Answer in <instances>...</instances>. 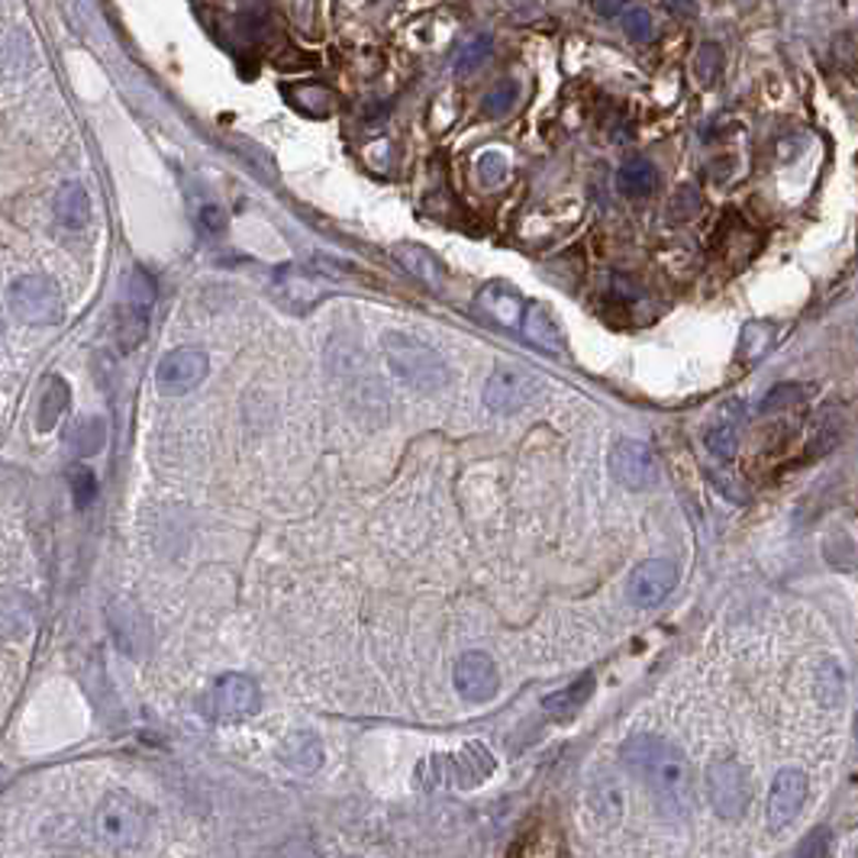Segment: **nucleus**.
Instances as JSON below:
<instances>
[{
  "mask_svg": "<svg viewBox=\"0 0 858 858\" xmlns=\"http://www.w3.org/2000/svg\"><path fill=\"white\" fill-rule=\"evenodd\" d=\"M623 765L642 781L649 798L668 816H688L694 807V778L684 752L656 733H636L623 743Z\"/></svg>",
  "mask_w": 858,
  "mask_h": 858,
  "instance_id": "1",
  "label": "nucleus"
},
{
  "mask_svg": "<svg viewBox=\"0 0 858 858\" xmlns=\"http://www.w3.org/2000/svg\"><path fill=\"white\" fill-rule=\"evenodd\" d=\"M97 839L110 849V853H133L140 849L148 836L152 826V813L143 801H136L127 791H110L103 794V801L97 804Z\"/></svg>",
  "mask_w": 858,
  "mask_h": 858,
  "instance_id": "2",
  "label": "nucleus"
},
{
  "mask_svg": "<svg viewBox=\"0 0 858 858\" xmlns=\"http://www.w3.org/2000/svg\"><path fill=\"white\" fill-rule=\"evenodd\" d=\"M382 345L391 372L407 387L432 394V391H439L442 384L449 382L446 362L439 359L436 349H429L427 342H420V339H414V336L407 333H384Z\"/></svg>",
  "mask_w": 858,
  "mask_h": 858,
  "instance_id": "3",
  "label": "nucleus"
},
{
  "mask_svg": "<svg viewBox=\"0 0 858 858\" xmlns=\"http://www.w3.org/2000/svg\"><path fill=\"white\" fill-rule=\"evenodd\" d=\"M494 771V756L481 746L469 743L462 752L452 756H432L420 765V781L424 788H477L484 778H491Z\"/></svg>",
  "mask_w": 858,
  "mask_h": 858,
  "instance_id": "4",
  "label": "nucleus"
},
{
  "mask_svg": "<svg viewBox=\"0 0 858 858\" xmlns=\"http://www.w3.org/2000/svg\"><path fill=\"white\" fill-rule=\"evenodd\" d=\"M7 307L13 320L30 323V327H52L62 323L65 317V300L58 294L55 282L46 275H23L7 290Z\"/></svg>",
  "mask_w": 858,
  "mask_h": 858,
  "instance_id": "5",
  "label": "nucleus"
},
{
  "mask_svg": "<svg viewBox=\"0 0 858 858\" xmlns=\"http://www.w3.org/2000/svg\"><path fill=\"white\" fill-rule=\"evenodd\" d=\"M707 798L716 816L743 820L752 804V781L749 771L736 759H716L707 765Z\"/></svg>",
  "mask_w": 858,
  "mask_h": 858,
  "instance_id": "6",
  "label": "nucleus"
},
{
  "mask_svg": "<svg viewBox=\"0 0 858 858\" xmlns=\"http://www.w3.org/2000/svg\"><path fill=\"white\" fill-rule=\"evenodd\" d=\"M542 391V378L532 375L524 365H501L484 384V404L494 414H517L520 407L532 404Z\"/></svg>",
  "mask_w": 858,
  "mask_h": 858,
  "instance_id": "7",
  "label": "nucleus"
},
{
  "mask_svg": "<svg viewBox=\"0 0 858 858\" xmlns=\"http://www.w3.org/2000/svg\"><path fill=\"white\" fill-rule=\"evenodd\" d=\"M152 307H155V282L145 268H133L130 282H127V300L120 310V345L130 352L136 349L148 333V320H152Z\"/></svg>",
  "mask_w": 858,
  "mask_h": 858,
  "instance_id": "8",
  "label": "nucleus"
},
{
  "mask_svg": "<svg viewBox=\"0 0 858 858\" xmlns=\"http://www.w3.org/2000/svg\"><path fill=\"white\" fill-rule=\"evenodd\" d=\"M262 707V691L249 674H220L213 691H210V714L223 723H237V719H249L258 714Z\"/></svg>",
  "mask_w": 858,
  "mask_h": 858,
  "instance_id": "9",
  "label": "nucleus"
},
{
  "mask_svg": "<svg viewBox=\"0 0 858 858\" xmlns=\"http://www.w3.org/2000/svg\"><path fill=\"white\" fill-rule=\"evenodd\" d=\"M610 475L629 491H649L659 481V459L639 439H620L610 449Z\"/></svg>",
  "mask_w": 858,
  "mask_h": 858,
  "instance_id": "10",
  "label": "nucleus"
},
{
  "mask_svg": "<svg viewBox=\"0 0 858 858\" xmlns=\"http://www.w3.org/2000/svg\"><path fill=\"white\" fill-rule=\"evenodd\" d=\"M804 801H807V774L798 771V768H781L771 781V791H768V804H765V820L768 826L778 833L784 826H791L801 811H804Z\"/></svg>",
  "mask_w": 858,
  "mask_h": 858,
  "instance_id": "11",
  "label": "nucleus"
},
{
  "mask_svg": "<svg viewBox=\"0 0 858 858\" xmlns=\"http://www.w3.org/2000/svg\"><path fill=\"white\" fill-rule=\"evenodd\" d=\"M678 584V569L674 562L668 559H649L642 565H636L629 581H626V597L632 607L639 610H649V607H659L666 601L668 594L674 591Z\"/></svg>",
  "mask_w": 858,
  "mask_h": 858,
  "instance_id": "12",
  "label": "nucleus"
},
{
  "mask_svg": "<svg viewBox=\"0 0 858 858\" xmlns=\"http://www.w3.org/2000/svg\"><path fill=\"white\" fill-rule=\"evenodd\" d=\"M207 369H210V359L204 349H175L158 362L155 382L165 394L182 397V394H191L194 387L207 378Z\"/></svg>",
  "mask_w": 858,
  "mask_h": 858,
  "instance_id": "13",
  "label": "nucleus"
},
{
  "mask_svg": "<svg viewBox=\"0 0 858 858\" xmlns=\"http://www.w3.org/2000/svg\"><path fill=\"white\" fill-rule=\"evenodd\" d=\"M40 623V604L30 591L23 587H0V639L3 642H20L33 636Z\"/></svg>",
  "mask_w": 858,
  "mask_h": 858,
  "instance_id": "14",
  "label": "nucleus"
},
{
  "mask_svg": "<svg viewBox=\"0 0 858 858\" xmlns=\"http://www.w3.org/2000/svg\"><path fill=\"white\" fill-rule=\"evenodd\" d=\"M455 691L472 701V704H484L497 694L501 678H497V666L487 652H465L455 662Z\"/></svg>",
  "mask_w": 858,
  "mask_h": 858,
  "instance_id": "15",
  "label": "nucleus"
},
{
  "mask_svg": "<svg viewBox=\"0 0 858 858\" xmlns=\"http://www.w3.org/2000/svg\"><path fill=\"white\" fill-rule=\"evenodd\" d=\"M110 626H113V636H117L120 649L140 659L145 652V646H148V623H145L143 614L130 601H117L110 607Z\"/></svg>",
  "mask_w": 858,
  "mask_h": 858,
  "instance_id": "16",
  "label": "nucleus"
},
{
  "mask_svg": "<svg viewBox=\"0 0 858 858\" xmlns=\"http://www.w3.org/2000/svg\"><path fill=\"white\" fill-rule=\"evenodd\" d=\"M524 336L542 352H562L565 349V333H562V323L556 320V314L546 307V304H529L524 310Z\"/></svg>",
  "mask_w": 858,
  "mask_h": 858,
  "instance_id": "17",
  "label": "nucleus"
},
{
  "mask_svg": "<svg viewBox=\"0 0 858 858\" xmlns=\"http://www.w3.org/2000/svg\"><path fill=\"white\" fill-rule=\"evenodd\" d=\"M739 429H743V404L729 400L719 414L714 417V424L704 429V442L714 452L716 459H733L736 446H739Z\"/></svg>",
  "mask_w": 858,
  "mask_h": 858,
  "instance_id": "18",
  "label": "nucleus"
},
{
  "mask_svg": "<svg viewBox=\"0 0 858 858\" xmlns=\"http://www.w3.org/2000/svg\"><path fill=\"white\" fill-rule=\"evenodd\" d=\"M477 307L501 327H520L524 323V297L507 285H487L477 294Z\"/></svg>",
  "mask_w": 858,
  "mask_h": 858,
  "instance_id": "19",
  "label": "nucleus"
},
{
  "mask_svg": "<svg viewBox=\"0 0 858 858\" xmlns=\"http://www.w3.org/2000/svg\"><path fill=\"white\" fill-rule=\"evenodd\" d=\"M278 756H282V762H285L290 771H297V774H314V771L323 765V743H320L317 733L297 729V733H290L285 743H282Z\"/></svg>",
  "mask_w": 858,
  "mask_h": 858,
  "instance_id": "20",
  "label": "nucleus"
},
{
  "mask_svg": "<svg viewBox=\"0 0 858 858\" xmlns=\"http://www.w3.org/2000/svg\"><path fill=\"white\" fill-rule=\"evenodd\" d=\"M394 258L400 262V268H407L414 278H420L427 287H439L446 285V272H442V265H439V258L424 249V245H417V242H400V245H394Z\"/></svg>",
  "mask_w": 858,
  "mask_h": 858,
  "instance_id": "21",
  "label": "nucleus"
},
{
  "mask_svg": "<svg viewBox=\"0 0 858 858\" xmlns=\"http://www.w3.org/2000/svg\"><path fill=\"white\" fill-rule=\"evenodd\" d=\"M55 217L65 230H85L91 223V197L85 185L65 182L55 194Z\"/></svg>",
  "mask_w": 858,
  "mask_h": 858,
  "instance_id": "22",
  "label": "nucleus"
},
{
  "mask_svg": "<svg viewBox=\"0 0 858 858\" xmlns=\"http://www.w3.org/2000/svg\"><path fill=\"white\" fill-rule=\"evenodd\" d=\"M591 694H594V674H584V678H578L569 688L549 694V697L542 701V711H546V716H552V719H572V716L587 704Z\"/></svg>",
  "mask_w": 858,
  "mask_h": 858,
  "instance_id": "23",
  "label": "nucleus"
},
{
  "mask_svg": "<svg viewBox=\"0 0 858 858\" xmlns=\"http://www.w3.org/2000/svg\"><path fill=\"white\" fill-rule=\"evenodd\" d=\"M656 185H659V172H656V165L646 162V158L626 162L620 168V175H617V188H620L626 197H646V194L656 191Z\"/></svg>",
  "mask_w": 858,
  "mask_h": 858,
  "instance_id": "24",
  "label": "nucleus"
},
{
  "mask_svg": "<svg viewBox=\"0 0 858 858\" xmlns=\"http://www.w3.org/2000/svg\"><path fill=\"white\" fill-rule=\"evenodd\" d=\"M774 339H778V327H774V323H768V320H749V323L743 327V336H739V359H743V362H759V359H765V355L771 352Z\"/></svg>",
  "mask_w": 858,
  "mask_h": 858,
  "instance_id": "25",
  "label": "nucleus"
},
{
  "mask_svg": "<svg viewBox=\"0 0 858 858\" xmlns=\"http://www.w3.org/2000/svg\"><path fill=\"white\" fill-rule=\"evenodd\" d=\"M68 410V384L62 378H48L46 394L40 400V414H36V427L40 432H48V429L58 427L62 414Z\"/></svg>",
  "mask_w": 858,
  "mask_h": 858,
  "instance_id": "26",
  "label": "nucleus"
},
{
  "mask_svg": "<svg viewBox=\"0 0 858 858\" xmlns=\"http://www.w3.org/2000/svg\"><path fill=\"white\" fill-rule=\"evenodd\" d=\"M72 446H75V452H81V455H95L103 449V442H107V424L100 420V417H81L75 427H72Z\"/></svg>",
  "mask_w": 858,
  "mask_h": 858,
  "instance_id": "27",
  "label": "nucleus"
},
{
  "mask_svg": "<svg viewBox=\"0 0 858 858\" xmlns=\"http://www.w3.org/2000/svg\"><path fill=\"white\" fill-rule=\"evenodd\" d=\"M507 172H510V162H507L504 152L487 148V152L477 155V178H481V185L494 188V185H501L507 178Z\"/></svg>",
  "mask_w": 858,
  "mask_h": 858,
  "instance_id": "28",
  "label": "nucleus"
},
{
  "mask_svg": "<svg viewBox=\"0 0 858 858\" xmlns=\"http://www.w3.org/2000/svg\"><path fill=\"white\" fill-rule=\"evenodd\" d=\"M723 48L716 46V43H704L701 46V55H697V78H701V85L704 88H714L716 81H719V75H723Z\"/></svg>",
  "mask_w": 858,
  "mask_h": 858,
  "instance_id": "29",
  "label": "nucleus"
},
{
  "mask_svg": "<svg viewBox=\"0 0 858 858\" xmlns=\"http://www.w3.org/2000/svg\"><path fill=\"white\" fill-rule=\"evenodd\" d=\"M491 46H494L491 36H475L469 46L459 52V58H455V72H459V75H472V72H477V68L487 62Z\"/></svg>",
  "mask_w": 858,
  "mask_h": 858,
  "instance_id": "30",
  "label": "nucleus"
},
{
  "mask_svg": "<svg viewBox=\"0 0 858 858\" xmlns=\"http://www.w3.org/2000/svg\"><path fill=\"white\" fill-rule=\"evenodd\" d=\"M514 103H517V85L514 81H501L494 91H487L481 110H484V117H504V113L514 110Z\"/></svg>",
  "mask_w": 858,
  "mask_h": 858,
  "instance_id": "31",
  "label": "nucleus"
},
{
  "mask_svg": "<svg viewBox=\"0 0 858 858\" xmlns=\"http://www.w3.org/2000/svg\"><path fill=\"white\" fill-rule=\"evenodd\" d=\"M68 484H72V497H75L78 507H88V504L97 497V477L95 472L85 469V465L68 469Z\"/></svg>",
  "mask_w": 858,
  "mask_h": 858,
  "instance_id": "32",
  "label": "nucleus"
},
{
  "mask_svg": "<svg viewBox=\"0 0 858 858\" xmlns=\"http://www.w3.org/2000/svg\"><path fill=\"white\" fill-rule=\"evenodd\" d=\"M623 30H626V36H629L632 43H649V40L656 36V23H652L649 10H642V7L626 10V16H623Z\"/></svg>",
  "mask_w": 858,
  "mask_h": 858,
  "instance_id": "33",
  "label": "nucleus"
},
{
  "mask_svg": "<svg viewBox=\"0 0 858 858\" xmlns=\"http://www.w3.org/2000/svg\"><path fill=\"white\" fill-rule=\"evenodd\" d=\"M807 394V387L804 384H781V387H771L768 394H765L762 400V414H771V410H781V407H791V404H798L801 397Z\"/></svg>",
  "mask_w": 858,
  "mask_h": 858,
  "instance_id": "34",
  "label": "nucleus"
},
{
  "mask_svg": "<svg viewBox=\"0 0 858 858\" xmlns=\"http://www.w3.org/2000/svg\"><path fill=\"white\" fill-rule=\"evenodd\" d=\"M197 227L204 230V233H210V237H220L223 230H227V213H223V207L217 204V200H204V204H197Z\"/></svg>",
  "mask_w": 858,
  "mask_h": 858,
  "instance_id": "35",
  "label": "nucleus"
},
{
  "mask_svg": "<svg viewBox=\"0 0 858 858\" xmlns=\"http://www.w3.org/2000/svg\"><path fill=\"white\" fill-rule=\"evenodd\" d=\"M833 853V829H826V826H816L811 836L794 849V856H807V858H826Z\"/></svg>",
  "mask_w": 858,
  "mask_h": 858,
  "instance_id": "36",
  "label": "nucleus"
},
{
  "mask_svg": "<svg viewBox=\"0 0 858 858\" xmlns=\"http://www.w3.org/2000/svg\"><path fill=\"white\" fill-rule=\"evenodd\" d=\"M668 7V13H674L678 20H691L697 16V0H662Z\"/></svg>",
  "mask_w": 858,
  "mask_h": 858,
  "instance_id": "37",
  "label": "nucleus"
},
{
  "mask_svg": "<svg viewBox=\"0 0 858 858\" xmlns=\"http://www.w3.org/2000/svg\"><path fill=\"white\" fill-rule=\"evenodd\" d=\"M623 7H626V0H594V10H597L604 20H614Z\"/></svg>",
  "mask_w": 858,
  "mask_h": 858,
  "instance_id": "38",
  "label": "nucleus"
},
{
  "mask_svg": "<svg viewBox=\"0 0 858 858\" xmlns=\"http://www.w3.org/2000/svg\"><path fill=\"white\" fill-rule=\"evenodd\" d=\"M3 778H7V771H3V768H0V788H3Z\"/></svg>",
  "mask_w": 858,
  "mask_h": 858,
  "instance_id": "39",
  "label": "nucleus"
},
{
  "mask_svg": "<svg viewBox=\"0 0 858 858\" xmlns=\"http://www.w3.org/2000/svg\"><path fill=\"white\" fill-rule=\"evenodd\" d=\"M0 339H3V323H0Z\"/></svg>",
  "mask_w": 858,
  "mask_h": 858,
  "instance_id": "40",
  "label": "nucleus"
},
{
  "mask_svg": "<svg viewBox=\"0 0 858 858\" xmlns=\"http://www.w3.org/2000/svg\"><path fill=\"white\" fill-rule=\"evenodd\" d=\"M856 729H858V716H856Z\"/></svg>",
  "mask_w": 858,
  "mask_h": 858,
  "instance_id": "41",
  "label": "nucleus"
}]
</instances>
